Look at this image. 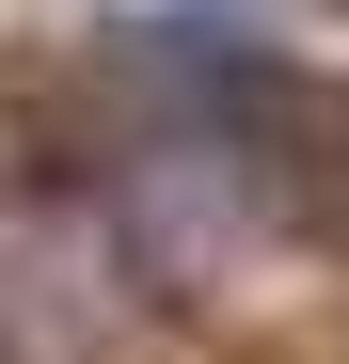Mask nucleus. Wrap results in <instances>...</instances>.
Masks as SVG:
<instances>
[{
	"label": "nucleus",
	"instance_id": "obj_1",
	"mask_svg": "<svg viewBox=\"0 0 349 364\" xmlns=\"http://www.w3.org/2000/svg\"><path fill=\"white\" fill-rule=\"evenodd\" d=\"M127 301H143V254L111 222V191L48 174L0 206V364H111Z\"/></svg>",
	"mask_w": 349,
	"mask_h": 364
}]
</instances>
